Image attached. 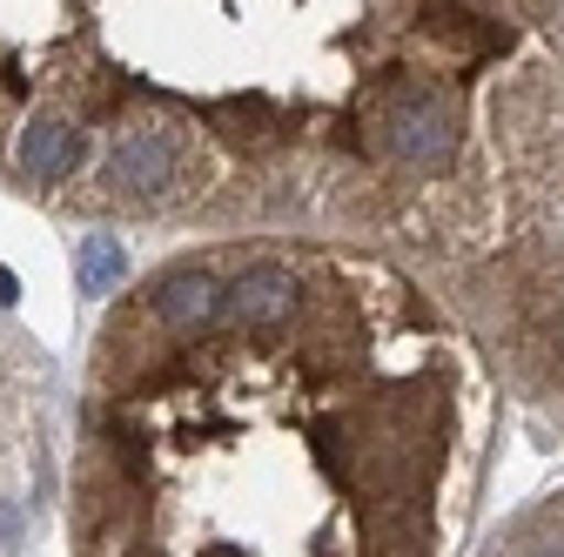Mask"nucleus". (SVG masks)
Listing matches in <instances>:
<instances>
[{
  "label": "nucleus",
  "mask_w": 564,
  "mask_h": 557,
  "mask_svg": "<svg viewBox=\"0 0 564 557\" xmlns=\"http://www.w3.org/2000/svg\"><path fill=\"white\" fill-rule=\"evenodd\" d=\"M303 309V275L290 262H249L223 290V316L236 329H290Z\"/></svg>",
  "instance_id": "nucleus-1"
},
{
  "label": "nucleus",
  "mask_w": 564,
  "mask_h": 557,
  "mask_svg": "<svg viewBox=\"0 0 564 557\" xmlns=\"http://www.w3.org/2000/svg\"><path fill=\"white\" fill-rule=\"evenodd\" d=\"M14 296H21V283H14V269L0 262V303H14Z\"/></svg>",
  "instance_id": "nucleus-7"
},
{
  "label": "nucleus",
  "mask_w": 564,
  "mask_h": 557,
  "mask_svg": "<svg viewBox=\"0 0 564 557\" xmlns=\"http://www.w3.org/2000/svg\"><path fill=\"white\" fill-rule=\"evenodd\" d=\"M390 128H397V149H403L410 162H437V155H451V108H444L431 88H403Z\"/></svg>",
  "instance_id": "nucleus-3"
},
{
  "label": "nucleus",
  "mask_w": 564,
  "mask_h": 557,
  "mask_svg": "<svg viewBox=\"0 0 564 557\" xmlns=\"http://www.w3.org/2000/svg\"><path fill=\"white\" fill-rule=\"evenodd\" d=\"M82 134L67 128V121H34L28 134H21V168L34 175V182H67L82 168Z\"/></svg>",
  "instance_id": "nucleus-5"
},
{
  "label": "nucleus",
  "mask_w": 564,
  "mask_h": 557,
  "mask_svg": "<svg viewBox=\"0 0 564 557\" xmlns=\"http://www.w3.org/2000/svg\"><path fill=\"white\" fill-rule=\"evenodd\" d=\"M75 275H82V290H88V296H115V290H121V275H128V255L115 249V236H88Z\"/></svg>",
  "instance_id": "nucleus-6"
},
{
  "label": "nucleus",
  "mask_w": 564,
  "mask_h": 557,
  "mask_svg": "<svg viewBox=\"0 0 564 557\" xmlns=\"http://www.w3.org/2000/svg\"><path fill=\"white\" fill-rule=\"evenodd\" d=\"M155 316L175 336H195V329H208L223 316V283L208 269H182V275H169V283L155 290Z\"/></svg>",
  "instance_id": "nucleus-2"
},
{
  "label": "nucleus",
  "mask_w": 564,
  "mask_h": 557,
  "mask_svg": "<svg viewBox=\"0 0 564 557\" xmlns=\"http://www.w3.org/2000/svg\"><path fill=\"white\" fill-rule=\"evenodd\" d=\"M128 195H162L169 182H175V149H169V134H155V128H141V134H128V142L115 149V168H108Z\"/></svg>",
  "instance_id": "nucleus-4"
}]
</instances>
